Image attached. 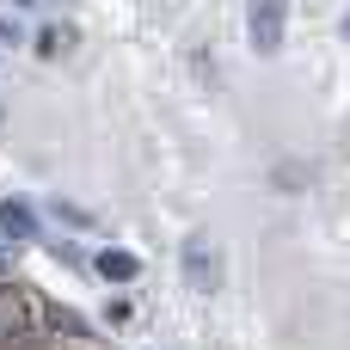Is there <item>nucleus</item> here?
<instances>
[{"label":"nucleus","instance_id":"f257e3e1","mask_svg":"<svg viewBox=\"0 0 350 350\" xmlns=\"http://www.w3.org/2000/svg\"><path fill=\"white\" fill-rule=\"evenodd\" d=\"M43 338V308L31 301V289L0 283V350H31Z\"/></svg>","mask_w":350,"mask_h":350},{"label":"nucleus","instance_id":"f03ea898","mask_svg":"<svg viewBox=\"0 0 350 350\" xmlns=\"http://www.w3.org/2000/svg\"><path fill=\"white\" fill-rule=\"evenodd\" d=\"M283 25H289V0H252L246 31H252V49L258 55H277L283 49Z\"/></svg>","mask_w":350,"mask_h":350},{"label":"nucleus","instance_id":"7ed1b4c3","mask_svg":"<svg viewBox=\"0 0 350 350\" xmlns=\"http://www.w3.org/2000/svg\"><path fill=\"white\" fill-rule=\"evenodd\" d=\"M215 277H221V271H215V252H209L203 240H191V246H185V283L209 295V289H215Z\"/></svg>","mask_w":350,"mask_h":350},{"label":"nucleus","instance_id":"20e7f679","mask_svg":"<svg viewBox=\"0 0 350 350\" xmlns=\"http://www.w3.org/2000/svg\"><path fill=\"white\" fill-rule=\"evenodd\" d=\"M98 277H105V283H135V277H142V258L123 252V246H111V252H98Z\"/></svg>","mask_w":350,"mask_h":350},{"label":"nucleus","instance_id":"39448f33","mask_svg":"<svg viewBox=\"0 0 350 350\" xmlns=\"http://www.w3.org/2000/svg\"><path fill=\"white\" fill-rule=\"evenodd\" d=\"M0 234H6V240H37V215L6 197V203H0Z\"/></svg>","mask_w":350,"mask_h":350},{"label":"nucleus","instance_id":"423d86ee","mask_svg":"<svg viewBox=\"0 0 350 350\" xmlns=\"http://www.w3.org/2000/svg\"><path fill=\"white\" fill-rule=\"evenodd\" d=\"M37 49H43V55H62V49H68V31H55V25L37 31Z\"/></svg>","mask_w":350,"mask_h":350},{"label":"nucleus","instance_id":"0eeeda50","mask_svg":"<svg viewBox=\"0 0 350 350\" xmlns=\"http://www.w3.org/2000/svg\"><path fill=\"white\" fill-rule=\"evenodd\" d=\"M0 283H6V252H0Z\"/></svg>","mask_w":350,"mask_h":350},{"label":"nucleus","instance_id":"6e6552de","mask_svg":"<svg viewBox=\"0 0 350 350\" xmlns=\"http://www.w3.org/2000/svg\"><path fill=\"white\" fill-rule=\"evenodd\" d=\"M345 37H350V12H345Z\"/></svg>","mask_w":350,"mask_h":350},{"label":"nucleus","instance_id":"1a4fd4ad","mask_svg":"<svg viewBox=\"0 0 350 350\" xmlns=\"http://www.w3.org/2000/svg\"><path fill=\"white\" fill-rule=\"evenodd\" d=\"M12 6H31V0H12Z\"/></svg>","mask_w":350,"mask_h":350}]
</instances>
